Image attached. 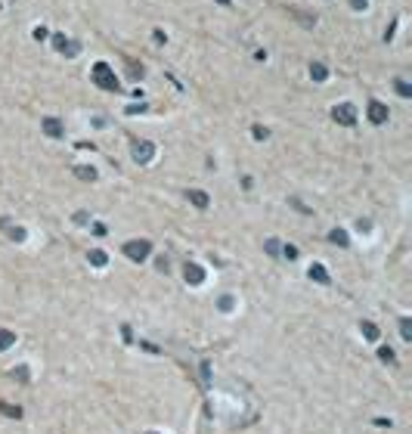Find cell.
<instances>
[{
    "label": "cell",
    "mask_w": 412,
    "mask_h": 434,
    "mask_svg": "<svg viewBox=\"0 0 412 434\" xmlns=\"http://www.w3.org/2000/svg\"><path fill=\"white\" fill-rule=\"evenodd\" d=\"M90 78H93V84L102 87V90H118V78H115V71H112L109 62H96L93 71H90Z\"/></svg>",
    "instance_id": "1"
},
{
    "label": "cell",
    "mask_w": 412,
    "mask_h": 434,
    "mask_svg": "<svg viewBox=\"0 0 412 434\" xmlns=\"http://www.w3.org/2000/svg\"><path fill=\"white\" fill-rule=\"evenodd\" d=\"M124 255L130 261H146L152 255V242L149 239H130V242H124Z\"/></svg>",
    "instance_id": "2"
},
{
    "label": "cell",
    "mask_w": 412,
    "mask_h": 434,
    "mask_svg": "<svg viewBox=\"0 0 412 434\" xmlns=\"http://www.w3.org/2000/svg\"><path fill=\"white\" fill-rule=\"evenodd\" d=\"M332 118L341 124V128H353V124H356V105L353 102H338L332 108Z\"/></svg>",
    "instance_id": "3"
},
{
    "label": "cell",
    "mask_w": 412,
    "mask_h": 434,
    "mask_svg": "<svg viewBox=\"0 0 412 434\" xmlns=\"http://www.w3.org/2000/svg\"><path fill=\"white\" fill-rule=\"evenodd\" d=\"M53 47H56V53H62V56H78L81 53V44L65 38V34H56V38H53Z\"/></svg>",
    "instance_id": "4"
},
{
    "label": "cell",
    "mask_w": 412,
    "mask_h": 434,
    "mask_svg": "<svg viewBox=\"0 0 412 434\" xmlns=\"http://www.w3.org/2000/svg\"><path fill=\"white\" fill-rule=\"evenodd\" d=\"M152 155H155V143H149V140H133V158L140 161V165L152 161Z\"/></svg>",
    "instance_id": "5"
},
{
    "label": "cell",
    "mask_w": 412,
    "mask_h": 434,
    "mask_svg": "<svg viewBox=\"0 0 412 434\" xmlns=\"http://www.w3.org/2000/svg\"><path fill=\"white\" fill-rule=\"evenodd\" d=\"M387 118H390L387 105L378 102V99H372V102H369V121H372V124H387Z\"/></svg>",
    "instance_id": "6"
},
{
    "label": "cell",
    "mask_w": 412,
    "mask_h": 434,
    "mask_svg": "<svg viewBox=\"0 0 412 434\" xmlns=\"http://www.w3.org/2000/svg\"><path fill=\"white\" fill-rule=\"evenodd\" d=\"M41 131H44L47 137H53V140H59V137H65V124H62L59 118H44V121H41Z\"/></svg>",
    "instance_id": "7"
},
{
    "label": "cell",
    "mask_w": 412,
    "mask_h": 434,
    "mask_svg": "<svg viewBox=\"0 0 412 434\" xmlns=\"http://www.w3.org/2000/svg\"><path fill=\"white\" fill-rule=\"evenodd\" d=\"M183 279H186L189 285H202V282H205V270H202L199 264H186V267H183Z\"/></svg>",
    "instance_id": "8"
},
{
    "label": "cell",
    "mask_w": 412,
    "mask_h": 434,
    "mask_svg": "<svg viewBox=\"0 0 412 434\" xmlns=\"http://www.w3.org/2000/svg\"><path fill=\"white\" fill-rule=\"evenodd\" d=\"M186 198H189V202H192L195 208H208V205H211V195H208L205 189H189V192H186Z\"/></svg>",
    "instance_id": "9"
},
{
    "label": "cell",
    "mask_w": 412,
    "mask_h": 434,
    "mask_svg": "<svg viewBox=\"0 0 412 434\" xmlns=\"http://www.w3.org/2000/svg\"><path fill=\"white\" fill-rule=\"evenodd\" d=\"M307 276H310L313 282H319V285H329V279H332V276H329V270L322 267V264H313V267L307 270Z\"/></svg>",
    "instance_id": "10"
},
{
    "label": "cell",
    "mask_w": 412,
    "mask_h": 434,
    "mask_svg": "<svg viewBox=\"0 0 412 434\" xmlns=\"http://www.w3.org/2000/svg\"><path fill=\"white\" fill-rule=\"evenodd\" d=\"M310 78L319 81V84H322V81H329V68L322 65V62H310Z\"/></svg>",
    "instance_id": "11"
},
{
    "label": "cell",
    "mask_w": 412,
    "mask_h": 434,
    "mask_svg": "<svg viewBox=\"0 0 412 434\" xmlns=\"http://www.w3.org/2000/svg\"><path fill=\"white\" fill-rule=\"evenodd\" d=\"M87 261H90L93 267H105V264H109V255H105L102 248H93L90 255H87Z\"/></svg>",
    "instance_id": "12"
},
{
    "label": "cell",
    "mask_w": 412,
    "mask_h": 434,
    "mask_svg": "<svg viewBox=\"0 0 412 434\" xmlns=\"http://www.w3.org/2000/svg\"><path fill=\"white\" fill-rule=\"evenodd\" d=\"M0 415H7V419H22V409L7 403V400H0Z\"/></svg>",
    "instance_id": "13"
},
{
    "label": "cell",
    "mask_w": 412,
    "mask_h": 434,
    "mask_svg": "<svg viewBox=\"0 0 412 434\" xmlns=\"http://www.w3.org/2000/svg\"><path fill=\"white\" fill-rule=\"evenodd\" d=\"M329 242H332V245H341V248L350 245V239H347V233H344V230H332V233H329Z\"/></svg>",
    "instance_id": "14"
},
{
    "label": "cell",
    "mask_w": 412,
    "mask_h": 434,
    "mask_svg": "<svg viewBox=\"0 0 412 434\" xmlns=\"http://www.w3.org/2000/svg\"><path fill=\"white\" fill-rule=\"evenodd\" d=\"M13 345H16V335L10 329H0V351H10Z\"/></svg>",
    "instance_id": "15"
},
{
    "label": "cell",
    "mask_w": 412,
    "mask_h": 434,
    "mask_svg": "<svg viewBox=\"0 0 412 434\" xmlns=\"http://www.w3.org/2000/svg\"><path fill=\"white\" fill-rule=\"evenodd\" d=\"M75 174H78L81 180H90V183L96 180V168H90V165H78V168H75Z\"/></svg>",
    "instance_id": "16"
},
{
    "label": "cell",
    "mask_w": 412,
    "mask_h": 434,
    "mask_svg": "<svg viewBox=\"0 0 412 434\" xmlns=\"http://www.w3.org/2000/svg\"><path fill=\"white\" fill-rule=\"evenodd\" d=\"M360 332H363V338L375 341V338H378V325H375V322H360Z\"/></svg>",
    "instance_id": "17"
},
{
    "label": "cell",
    "mask_w": 412,
    "mask_h": 434,
    "mask_svg": "<svg viewBox=\"0 0 412 434\" xmlns=\"http://www.w3.org/2000/svg\"><path fill=\"white\" fill-rule=\"evenodd\" d=\"M124 68H127V75H130L133 81H140V78H143V65H136L133 59H124Z\"/></svg>",
    "instance_id": "18"
},
{
    "label": "cell",
    "mask_w": 412,
    "mask_h": 434,
    "mask_svg": "<svg viewBox=\"0 0 412 434\" xmlns=\"http://www.w3.org/2000/svg\"><path fill=\"white\" fill-rule=\"evenodd\" d=\"M7 236H10V239H16V242H22V239H25V230H22V227H13V224H7Z\"/></svg>",
    "instance_id": "19"
},
{
    "label": "cell",
    "mask_w": 412,
    "mask_h": 434,
    "mask_svg": "<svg viewBox=\"0 0 412 434\" xmlns=\"http://www.w3.org/2000/svg\"><path fill=\"white\" fill-rule=\"evenodd\" d=\"M263 248H266V255H270V258H279V251H282V245H279L276 239H266Z\"/></svg>",
    "instance_id": "20"
},
{
    "label": "cell",
    "mask_w": 412,
    "mask_h": 434,
    "mask_svg": "<svg viewBox=\"0 0 412 434\" xmlns=\"http://www.w3.org/2000/svg\"><path fill=\"white\" fill-rule=\"evenodd\" d=\"M393 87H397V93H400L403 99H409V96H412V87H409L406 81H397V84H393Z\"/></svg>",
    "instance_id": "21"
},
{
    "label": "cell",
    "mask_w": 412,
    "mask_h": 434,
    "mask_svg": "<svg viewBox=\"0 0 412 434\" xmlns=\"http://www.w3.org/2000/svg\"><path fill=\"white\" fill-rule=\"evenodd\" d=\"M400 335L409 341L412 338V319H400Z\"/></svg>",
    "instance_id": "22"
},
{
    "label": "cell",
    "mask_w": 412,
    "mask_h": 434,
    "mask_svg": "<svg viewBox=\"0 0 412 434\" xmlns=\"http://www.w3.org/2000/svg\"><path fill=\"white\" fill-rule=\"evenodd\" d=\"M279 255H282V258H289V261H295V258H298V248H295V245H282Z\"/></svg>",
    "instance_id": "23"
},
{
    "label": "cell",
    "mask_w": 412,
    "mask_h": 434,
    "mask_svg": "<svg viewBox=\"0 0 412 434\" xmlns=\"http://www.w3.org/2000/svg\"><path fill=\"white\" fill-rule=\"evenodd\" d=\"M378 357H381V363H393V360H397L390 348H381V351H378Z\"/></svg>",
    "instance_id": "24"
},
{
    "label": "cell",
    "mask_w": 412,
    "mask_h": 434,
    "mask_svg": "<svg viewBox=\"0 0 412 434\" xmlns=\"http://www.w3.org/2000/svg\"><path fill=\"white\" fill-rule=\"evenodd\" d=\"M217 307H220V310H232V295H220Z\"/></svg>",
    "instance_id": "25"
},
{
    "label": "cell",
    "mask_w": 412,
    "mask_h": 434,
    "mask_svg": "<svg viewBox=\"0 0 412 434\" xmlns=\"http://www.w3.org/2000/svg\"><path fill=\"white\" fill-rule=\"evenodd\" d=\"M75 224H78V227H87V224H90V214H87V211H78V214H75Z\"/></svg>",
    "instance_id": "26"
},
{
    "label": "cell",
    "mask_w": 412,
    "mask_h": 434,
    "mask_svg": "<svg viewBox=\"0 0 412 434\" xmlns=\"http://www.w3.org/2000/svg\"><path fill=\"white\" fill-rule=\"evenodd\" d=\"M13 375L19 378V382H28V369H25V366H19V369H13Z\"/></svg>",
    "instance_id": "27"
},
{
    "label": "cell",
    "mask_w": 412,
    "mask_h": 434,
    "mask_svg": "<svg viewBox=\"0 0 412 434\" xmlns=\"http://www.w3.org/2000/svg\"><path fill=\"white\" fill-rule=\"evenodd\" d=\"M158 270H161V273H168V270H171V261H168V258H158Z\"/></svg>",
    "instance_id": "28"
},
{
    "label": "cell",
    "mask_w": 412,
    "mask_h": 434,
    "mask_svg": "<svg viewBox=\"0 0 412 434\" xmlns=\"http://www.w3.org/2000/svg\"><path fill=\"white\" fill-rule=\"evenodd\" d=\"M254 137H257V140H266V128H260V124H257V128H254Z\"/></svg>",
    "instance_id": "29"
},
{
    "label": "cell",
    "mask_w": 412,
    "mask_h": 434,
    "mask_svg": "<svg viewBox=\"0 0 412 434\" xmlns=\"http://www.w3.org/2000/svg\"><path fill=\"white\" fill-rule=\"evenodd\" d=\"M356 230H360V233H369V221H356Z\"/></svg>",
    "instance_id": "30"
},
{
    "label": "cell",
    "mask_w": 412,
    "mask_h": 434,
    "mask_svg": "<svg viewBox=\"0 0 412 434\" xmlns=\"http://www.w3.org/2000/svg\"><path fill=\"white\" fill-rule=\"evenodd\" d=\"M350 7L353 10H366V0H350Z\"/></svg>",
    "instance_id": "31"
},
{
    "label": "cell",
    "mask_w": 412,
    "mask_h": 434,
    "mask_svg": "<svg viewBox=\"0 0 412 434\" xmlns=\"http://www.w3.org/2000/svg\"><path fill=\"white\" fill-rule=\"evenodd\" d=\"M217 4H220V7H229V4H232V0H217Z\"/></svg>",
    "instance_id": "32"
},
{
    "label": "cell",
    "mask_w": 412,
    "mask_h": 434,
    "mask_svg": "<svg viewBox=\"0 0 412 434\" xmlns=\"http://www.w3.org/2000/svg\"><path fill=\"white\" fill-rule=\"evenodd\" d=\"M146 434H158V431H146Z\"/></svg>",
    "instance_id": "33"
}]
</instances>
